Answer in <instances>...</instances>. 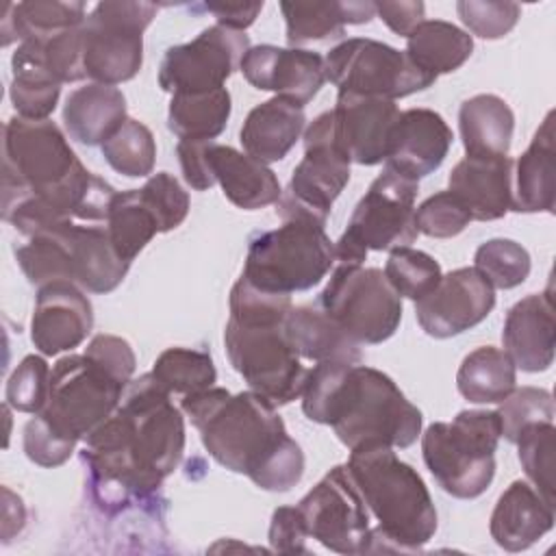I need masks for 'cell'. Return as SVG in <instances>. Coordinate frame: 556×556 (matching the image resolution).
Returning a JSON list of instances; mask_svg holds the SVG:
<instances>
[{"label":"cell","mask_w":556,"mask_h":556,"mask_svg":"<svg viewBox=\"0 0 556 556\" xmlns=\"http://www.w3.org/2000/svg\"><path fill=\"white\" fill-rule=\"evenodd\" d=\"M211 165L224 195L243 211H256L278 202L282 189L278 176L261 161L230 146L211 143Z\"/></svg>","instance_id":"4316f807"},{"label":"cell","mask_w":556,"mask_h":556,"mask_svg":"<svg viewBox=\"0 0 556 556\" xmlns=\"http://www.w3.org/2000/svg\"><path fill=\"white\" fill-rule=\"evenodd\" d=\"M46 39H24L11 56L9 98L20 117L48 119L56 109L61 83H56L43 63Z\"/></svg>","instance_id":"4dcf8cb0"},{"label":"cell","mask_w":556,"mask_h":556,"mask_svg":"<svg viewBox=\"0 0 556 556\" xmlns=\"http://www.w3.org/2000/svg\"><path fill=\"white\" fill-rule=\"evenodd\" d=\"M139 193L146 206L156 217L159 232H169L185 222L189 213V193L169 172H159L150 176Z\"/></svg>","instance_id":"bcb514c9"},{"label":"cell","mask_w":556,"mask_h":556,"mask_svg":"<svg viewBox=\"0 0 556 556\" xmlns=\"http://www.w3.org/2000/svg\"><path fill=\"white\" fill-rule=\"evenodd\" d=\"M156 11L154 2H98L83 24L87 78L113 87L135 78L143 63V30Z\"/></svg>","instance_id":"8fae6325"},{"label":"cell","mask_w":556,"mask_h":556,"mask_svg":"<svg viewBox=\"0 0 556 556\" xmlns=\"http://www.w3.org/2000/svg\"><path fill=\"white\" fill-rule=\"evenodd\" d=\"M182 452L185 419L152 374H143L128 382L115 413L87 434L80 458L96 502L117 510L154 497Z\"/></svg>","instance_id":"6da1fadb"},{"label":"cell","mask_w":556,"mask_h":556,"mask_svg":"<svg viewBox=\"0 0 556 556\" xmlns=\"http://www.w3.org/2000/svg\"><path fill=\"white\" fill-rule=\"evenodd\" d=\"M15 258L28 282L35 287L59 280L74 282L72 256L63 237V226L28 237L26 243L15 248Z\"/></svg>","instance_id":"f35d334b"},{"label":"cell","mask_w":556,"mask_h":556,"mask_svg":"<svg viewBox=\"0 0 556 556\" xmlns=\"http://www.w3.org/2000/svg\"><path fill=\"white\" fill-rule=\"evenodd\" d=\"M204 450L226 469L248 476L258 489L285 493L304 473L302 447L289 437L276 406L254 391L208 387L180 400Z\"/></svg>","instance_id":"7a4b0ae2"},{"label":"cell","mask_w":556,"mask_h":556,"mask_svg":"<svg viewBox=\"0 0 556 556\" xmlns=\"http://www.w3.org/2000/svg\"><path fill=\"white\" fill-rule=\"evenodd\" d=\"M502 343L515 367L528 374L549 369L556 345V313L549 289L526 295L508 308Z\"/></svg>","instance_id":"44dd1931"},{"label":"cell","mask_w":556,"mask_h":556,"mask_svg":"<svg viewBox=\"0 0 556 556\" xmlns=\"http://www.w3.org/2000/svg\"><path fill=\"white\" fill-rule=\"evenodd\" d=\"M452 128L432 109L400 111L384 152L387 169L417 180L441 167L452 146Z\"/></svg>","instance_id":"ffe728a7"},{"label":"cell","mask_w":556,"mask_h":556,"mask_svg":"<svg viewBox=\"0 0 556 556\" xmlns=\"http://www.w3.org/2000/svg\"><path fill=\"white\" fill-rule=\"evenodd\" d=\"M239 70L252 87L274 91L298 106L308 104L326 83L324 56L304 48L250 46Z\"/></svg>","instance_id":"e0dca14e"},{"label":"cell","mask_w":556,"mask_h":556,"mask_svg":"<svg viewBox=\"0 0 556 556\" xmlns=\"http://www.w3.org/2000/svg\"><path fill=\"white\" fill-rule=\"evenodd\" d=\"M93 328V306L74 282L59 280L37 289L30 341L43 356L78 348Z\"/></svg>","instance_id":"d6986e66"},{"label":"cell","mask_w":556,"mask_h":556,"mask_svg":"<svg viewBox=\"0 0 556 556\" xmlns=\"http://www.w3.org/2000/svg\"><path fill=\"white\" fill-rule=\"evenodd\" d=\"M493 306V287L473 267H458L415 302V317L426 334L447 339L478 326Z\"/></svg>","instance_id":"2e32d148"},{"label":"cell","mask_w":556,"mask_h":556,"mask_svg":"<svg viewBox=\"0 0 556 556\" xmlns=\"http://www.w3.org/2000/svg\"><path fill=\"white\" fill-rule=\"evenodd\" d=\"M406 39L408 59L432 76L458 70L473 52L471 35L443 20L421 22Z\"/></svg>","instance_id":"d6a6232c"},{"label":"cell","mask_w":556,"mask_h":556,"mask_svg":"<svg viewBox=\"0 0 556 556\" xmlns=\"http://www.w3.org/2000/svg\"><path fill=\"white\" fill-rule=\"evenodd\" d=\"M500 424H502V437L510 443H515L519 430L534 421H554L556 408L554 397L545 389L536 387H521L513 389L497 408Z\"/></svg>","instance_id":"ee69618b"},{"label":"cell","mask_w":556,"mask_h":556,"mask_svg":"<svg viewBox=\"0 0 556 556\" xmlns=\"http://www.w3.org/2000/svg\"><path fill=\"white\" fill-rule=\"evenodd\" d=\"M150 374L169 395H189L217 380L211 354L195 348H167L156 356Z\"/></svg>","instance_id":"74e56055"},{"label":"cell","mask_w":556,"mask_h":556,"mask_svg":"<svg viewBox=\"0 0 556 556\" xmlns=\"http://www.w3.org/2000/svg\"><path fill=\"white\" fill-rule=\"evenodd\" d=\"M74 282L89 293H109L122 285L130 263L113 248L106 226H63Z\"/></svg>","instance_id":"484cf974"},{"label":"cell","mask_w":556,"mask_h":556,"mask_svg":"<svg viewBox=\"0 0 556 556\" xmlns=\"http://www.w3.org/2000/svg\"><path fill=\"white\" fill-rule=\"evenodd\" d=\"M384 276L400 298L417 302L437 287L443 274L441 265L430 254L402 245L391 250L384 265Z\"/></svg>","instance_id":"7bdbcfd3"},{"label":"cell","mask_w":556,"mask_h":556,"mask_svg":"<svg viewBox=\"0 0 556 556\" xmlns=\"http://www.w3.org/2000/svg\"><path fill=\"white\" fill-rule=\"evenodd\" d=\"M106 230L111 237V243L115 252L126 261L132 263L135 256L152 241V237L159 232L156 217L141 200L139 189L117 191L109 217H106Z\"/></svg>","instance_id":"8d00e7d4"},{"label":"cell","mask_w":556,"mask_h":556,"mask_svg":"<svg viewBox=\"0 0 556 556\" xmlns=\"http://www.w3.org/2000/svg\"><path fill=\"white\" fill-rule=\"evenodd\" d=\"M326 80L339 91L406 98L428 89L437 76L419 70L406 52L367 37H352L334 46L326 59Z\"/></svg>","instance_id":"4fadbf2b"},{"label":"cell","mask_w":556,"mask_h":556,"mask_svg":"<svg viewBox=\"0 0 556 556\" xmlns=\"http://www.w3.org/2000/svg\"><path fill=\"white\" fill-rule=\"evenodd\" d=\"M378 17L400 37H410V33L426 22L424 2H376Z\"/></svg>","instance_id":"9f6ffc18"},{"label":"cell","mask_w":556,"mask_h":556,"mask_svg":"<svg viewBox=\"0 0 556 556\" xmlns=\"http://www.w3.org/2000/svg\"><path fill=\"white\" fill-rule=\"evenodd\" d=\"M287 24V41L298 48L308 41H330L345 35L348 24H367L376 15V2H280Z\"/></svg>","instance_id":"f546056e"},{"label":"cell","mask_w":556,"mask_h":556,"mask_svg":"<svg viewBox=\"0 0 556 556\" xmlns=\"http://www.w3.org/2000/svg\"><path fill=\"white\" fill-rule=\"evenodd\" d=\"M76 443L59 437L39 415L26 421L24 426V452L28 460H33L39 467H59L63 465Z\"/></svg>","instance_id":"f907efd6"},{"label":"cell","mask_w":556,"mask_h":556,"mask_svg":"<svg viewBox=\"0 0 556 556\" xmlns=\"http://www.w3.org/2000/svg\"><path fill=\"white\" fill-rule=\"evenodd\" d=\"M304 106L274 96L256 104L248 113L239 130V141L245 154H250L252 159L265 165L276 163L282 161L295 146V141L304 132Z\"/></svg>","instance_id":"d4e9b609"},{"label":"cell","mask_w":556,"mask_h":556,"mask_svg":"<svg viewBox=\"0 0 556 556\" xmlns=\"http://www.w3.org/2000/svg\"><path fill=\"white\" fill-rule=\"evenodd\" d=\"M230 317L224 328V348L232 369L250 391L285 406L304 391L308 369L285 337V317L291 295L261 291L245 278L230 289Z\"/></svg>","instance_id":"277c9868"},{"label":"cell","mask_w":556,"mask_h":556,"mask_svg":"<svg viewBox=\"0 0 556 556\" xmlns=\"http://www.w3.org/2000/svg\"><path fill=\"white\" fill-rule=\"evenodd\" d=\"M317 306L358 345L387 341L402 321V298L378 267L337 265Z\"/></svg>","instance_id":"30bf717a"},{"label":"cell","mask_w":556,"mask_h":556,"mask_svg":"<svg viewBox=\"0 0 556 556\" xmlns=\"http://www.w3.org/2000/svg\"><path fill=\"white\" fill-rule=\"evenodd\" d=\"M211 143L213 141L202 139H180L176 146L182 178L195 191H206L217 182L211 165Z\"/></svg>","instance_id":"db71d44e"},{"label":"cell","mask_w":556,"mask_h":556,"mask_svg":"<svg viewBox=\"0 0 556 556\" xmlns=\"http://www.w3.org/2000/svg\"><path fill=\"white\" fill-rule=\"evenodd\" d=\"M306 526L298 506H280L271 515L269 545L280 554H308Z\"/></svg>","instance_id":"f5cc1de1"},{"label":"cell","mask_w":556,"mask_h":556,"mask_svg":"<svg viewBox=\"0 0 556 556\" xmlns=\"http://www.w3.org/2000/svg\"><path fill=\"white\" fill-rule=\"evenodd\" d=\"M300 397L304 415L330 426L350 452L369 445L404 450L421 434V410L387 374L361 363H317Z\"/></svg>","instance_id":"3957f363"},{"label":"cell","mask_w":556,"mask_h":556,"mask_svg":"<svg viewBox=\"0 0 556 556\" xmlns=\"http://www.w3.org/2000/svg\"><path fill=\"white\" fill-rule=\"evenodd\" d=\"M552 528L554 506L523 480H515L500 495L489 523L493 541L506 552L528 549Z\"/></svg>","instance_id":"603a6c76"},{"label":"cell","mask_w":556,"mask_h":556,"mask_svg":"<svg viewBox=\"0 0 556 556\" xmlns=\"http://www.w3.org/2000/svg\"><path fill=\"white\" fill-rule=\"evenodd\" d=\"M332 265L334 243L324 224L291 217L250 237L241 278L261 291L291 295L319 285Z\"/></svg>","instance_id":"52a82bcc"},{"label":"cell","mask_w":556,"mask_h":556,"mask_svg":"<svg viewBox=\"0 0 556 556\" xmlns=\"http://www.w3.org/2000/svg\"><path fill=\"white\" fill-rule=\"evenodd\" d=\"M554 111L545 115L526 152L513 163V200L517 213H554L556 204V143Z\"/></svg>","instance_id":"cb8c5ba5"},{"label":"cell","mask_w":556,"mask_h":556,"mask_svg":"<svg viewBox=\"0 0 556 556\" xmlns=\"http://www.w3.org/2000/svg\"><path fill=\"white\" fill-rule=\"evenodd\" d=\"M285 337L300 358L313 363L363 361L361 345L350 339L319 306H291L285 317Z\"/></svg>","instance_id":"f1b7e54d"},{"label":"cell","mask_w":556,"mask_h":556,"mask_svg":"<svg viewBox=\"0 0 556 556\" xmlns=\"http://www.w3.org/2000/svg\"><path fill=\"white\" fill-rule=\"evenodd\" d=\"M126 98L113 85L89 83L74 89L63 106V124L83 146H102L126 122Z\"/></svg>","instance_id":"83f0119b"},{"label":"cell","mask_w":556,"mask_h":556,"mask_svg":"<svg viewBox=\"0 0 556 556\" xmlns=\"http://www.w3.org/2000/svg\"><path fill=\"white\" fill-rule=\"evenodd\" d=\"M515 443L519 450V463L528 480L543 495V500L554 506V463H556L554 421H534L523 426Z\"/></svg>","instance_id":"60d3db41"},{"label":"cell","mask_w":556,"mask_h":556,"mask_svg":"<svg viewBox=\"0 0 556 556\" xmlns=\"http://www.w3.org/2000/svg\"><path fill=\"white\" fill-rule=\"evenodd\" d=\"M458 128L465 156H508L515 115L504 98L478 93L460 104Z\"/></svg>","instance_id":"1f68e13d"},{"label":"cell","mask_w":556,"mask_h":556,"mask_svg":"<svg viewBox=\"0 0 556 556\" xmlns=\"http://www.w3.org/2000/svg\"><path fill=\"white\" fill-rule=\"evenodd\" d=\"M345 467L378 519L367 552H417L434 536L439 519L428 486L417 469L395 456L393 447L352 450Z\"/></svg>","instance_id":"5b68a950"},{"label":"cell","mask_w":556,"mask_h":556,"mask_svg":"<svg viewBox=\"0 0 556 556\" xmlns=\"http://www.w3.org/2000/svg\"><path fill=\"white\" fill-rule=\"evenodd\" d=\"M230 109L232 104L226 87L174 93L167 111V128L178 139L213 141L224 132Z\"/></svg>","instance_id":"e575fe53"},{"label":"cell","mask_w":556,"mask_h":556,"mask_svg":"<svg viewBox=\"0 0 556 556\" xmlns=\"http://www.w3.org/2000/svg\"><path fill=\"white\" fill-rule=\"evenodd\" d=\"M471 215L452 191H439L415 208L417 232L434 239H450L469 226Z\"/></svg>","instance_id":"7dc6e473"},{"label":"cell","mask_w":556,"mask_h":556,"mask_svg":"<svg viewBox=\"0 0 556 556\" xmlns=\"http://www.w3.org/2000/svg\"><path fill=\"white\" fill-rule=\"evenodd\" d=\"M308 536L337 554H367L369 508L345 465L332 467L298 504Z\"/></svg>","instance_id":"5bb4252c"},{"label":"cell","mask_w":556,"mask_h":556,"mask_svg":"<svg viewBox=\"0 0 556 556\" xmlns=\"http://www.w3.org/2000/svg\"><path fill=\"white\" fill-rule=\"evenodd\" d=\"M191 11H208L215 15L219 26L241 30L245 33L248 26H252L263 11V2H204V4H191Z\"/></svg>","instance_id":"11a10c76"},{"label":"cell","mask_w":556,"mask_h":556,"mask_svg":"<svg viewBox=\"0 0 556 556\" xmlns=\"http://www.w3.org/2000/svg\"><path fill=\"white\" fill-rule=\"evenodd\" d=\"M473 269L493 289H513L526 282L530 274V254L513 239H489L476 250Z\"/></svg>","instance_id":"b9f144b4"},{"label":"cell","mask_w":556,"mask_h":556,"mask_svg":"<svg viewBox=\"0 0 556 556\" xmlns=\"http://www.w3.org/2000/svg\"><path fill=\"white\" fill-rule=\"evenodd\" d=\"M419 182L384 167L354 206L348 228L334 243L337 265H363L369 250H395L417 239L415 198Z\"/></svg>","instance_id":"ba28073f"},{"label":"cell","mask_w":556,"mask_h":556,"mask_svg":"<svg viewBox=\"0 0 556 556\" xmlns=\"http://www.w3.org/2000/svg\"><path fill=\"white\" fill-rule=\"evenodd\" d=\"M87 20L83 2L28 0L7 4L2 17V46L24 39H48L67 28L83 26Z\"/></svg>","instance_id":"836d02e7"},{"label":"cell","mask_w":556,"mask_h":556,"mask_svg":"<svg viewBox=\"0 0 556 556\" xmlns=\"http://www.w3.org/2000/svg\"><path fill=\"white\" fill-rule=\"evenodd\" d=\"M104 161L128 178H141L152 174L156 161V143L150 128L132 117H128L115 135H111L102 146Z\"/></svg>","instance_id":"ab89813d"},{"label":"cell","mask_w":556,"mask_h":556,"mask_svg":"<svg viewBox=\"0 0 556 556\" xmlns=\"http://www.w3.org/2000/svg\"><path fill=\"white\" fill-rule=\"evenodd\" d=\"M248 50L250 37L245 33L219 24L208 26L195 39L165 50L159 65V87L172 96L219 89Z\"/></svg>","instance_id":"9a60e30c"},{"label":"cell","mask_w":556,"mask_h":556,"mask_svg":"<svg viewBox=\"0 0 556 556\" xmlns=\"http://www.w3.org/2000/svg\"><path fill=\"white\" fill-rule=\"evenodd\" d=\"M330 113L334 141L350 163L378 165L384 161L387 139L400 115L395 100L339 91Z\"/></svg>","instance_id":"ac0fdd59"},{"label":"cell","mask_w":556,"mask_h":556,"mask_svg":"<svg viewBox=\"0 0 556 556\" xmlns=\"http://www.w3.org/2000/svg\"><path fill=\"white\" fill-rule=\"evenodd\" d=\"M350 180V161L339 150L332 113L317 115L304 130V156L276 202L280 219L302 217L326 226L334 200Z\"/></svg>","instance_id":"7c38bea8"},{"label":"cell","mask_w":556,"mask_h":556,"mask_svg":"<svg viewBox=\"0 0 556 556\" xmlns=\"http://www.w3.org/2000/svg\"><path fill=\"white\" fill-rule=\"evenodd\" d=\"M517 382V367L504 350L482 345L469 352L456 374L460 395L473 404L502 402Z\"/></svg>","instance_id":"d590c367"},{"label":"cell","mask_w":556,"mask_h":556,"mask_svg":"<svg viewBox=\"0 0 556 556\" xmlns=\"http://www.w3.org/2000/svg\"><path fill=\"white\" fill-rule=\"evenodd\" d=\"M126 387L87 354H67L50 369V389L37 413L59 437L85 441L122 402Z\"/></svg>","instance_id":"9c48e42d"},{"label":"cell","mask_w":556,"mask_h":556,"mask_svg":"<svg viewBox=\"0 0 556 556\" xmlns=\"http://www.w3.org/2000/svg\"><path fill=\"white\" fill-rule=\"evenodd\" d=\"M48 389L50 367L46 358L28 354L22 358V363L13 369V374L7 380V406L20 413L37 415L48 400Z\"/></svg>","instance_id":"f6af8a7d"},{"label":"cell","mask_w":556,"mask_h":556,"mask_svg":"<svg viewBox=\"0 0 556 556\" xmlns=\"http://www.w3.org/2000/svg\"><path fill=\"white\" fill-rule=\"evenodd\" d=\"M85 354L124 387H128V382L132 380L137 358L126 339L115 334H96L85 348Z\"/></svg>","instance_id":"816d5d0a"},{"label":"cell","mask_w":556,"mask_h":556,"mask_svg":"<svg viewBox=\"0 0 556 556\" xmlns=\"http://www.w3.org/2000/svg\"><path fill=\"white\" fill-rule=\"evenodd\" d=\"M500 437L497 410H460L452 421H434L426 428L421 456L445 493L473 500L493 482Z\"/></svg>","instance_id":"8992f818"},{"label":"cell","mask_w":556,"mask_h":556,"mask_svg":"<svg viewBox=\"0 0 556 556\" xmlns=\"http://www.w3.org/2000/svg\"><path fill=\"white\" fill-rule=\"evenodd\" d=\"M43 63L56 83L87 78L83 61V26L67 28L43 41Z\"/></svg>","instance_id":"681fc988"},{"label":"cell","mask_w":556,"mask_h":556,"mask_svg":"<svg viewBox=\"0 0 556 556\" xmlns=\"http://www.w3.org/2000/svg\"><path fill=\"white\" fill-rule=\"evenodd\" d=\"M513 163L510 156H465L450 172L447 191L465 204L471 219H500L510 211Z\"/></svg>","instance_id":"7402d4cb"},{"label":"cell","mask_w":556,"mask_h":556,"mask_svg":"<svg viewBox=\"0 0 556 556\" xmlns=\"http://www.w3.org/2000/svg\"><path fill=\"white\" fill-rule=\"evenodd\" d=\"M456 13L460 22L482 39H502L519 22L521 9L515 2H480L460 0L456 2Z\"/></svg>","instance_id":"c3c4849f"}]
</instances>
